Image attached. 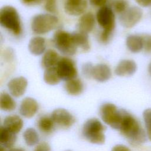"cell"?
Instances as JSON below:
<instances>
[{"mask_svg":"<svg viewBox=\"0 0 151 151\" xmlns=\"http://www.w3.org/2000/svg\"><path fill=\"white\" fill-rule=\"evenodd\" d=\"M54 123L63 128L71 127L76 121L74 116L64 109L59 108L54 110L51 116Z\"/></svg>","mask_w":151,"mask_h":151,"instance_id":"cell-10","label":"cell"},{"mask_svg":"<svg viewBox=\"0 0 151 151\" xmlns=\"http://www.w3.org/2000/svg\"><path fill=\"white\" fill-rule=\"evenodd\" d=\"M143 120L146 129L151 127V109H147L143 111Z\"/></svg>","mask_w":151,"mask_h":151,"instance_id":"cell-30","label":"cell"},{"mask_svg":"<svg viewBox=\"0 0 151 151\" xmlns=\"http://www.w3.org/2000/svg\"><path fill=\"white\" fill-rule=\"evenodd\" d=\"M22 2L27 5H33L40 3L42 0H21Z\"/></svg>","mask_w":151,"mask_h":151,"instance_id":"cell-37","label":"cell"},{"mask_svg":"<svg viewBox=\"0 0 151 151\" xmlns=\"http://www.w3.org/2000/svg\"><path fill=\"white\" fill-rule=\"evenodd\" d=\"M46 48L45 40L40 36L32 37L28 44V49L34 55H40L44 52Z\"/></svg>","mask_w":151,"mask_h":151,"instance_id":"cell-18","label":"cell"},{"mask_svg":"<svg viewBox=\"0 0 151 151\" xmlns=\"http://www.w3.org/2000/svg\"><path fill=\"white\" fill-rule=\"evenodd\" d=\"M54 122L51 117L47 115L41 116L37 120V126L38 129L44 134H49L54 129Z\"/></svg>","mask_w":151,"mask_h":151,"instance_id":"cell-22","label":"cell"},{"mask_svg":"<svg viewBox=\"0 0 151 151\" xmlns=\"http://www.w3.org/2000/svg\"><path fill=\"white\" fill-rule=\"evenodd\" d=\"M142 16V9L138 6H133L129 7L125 11L120 14L119 21L123 27L130 28L138 23Z\"/></svg>","mask_w":151,"mask_h":151,"instance_id":"cell-9","label":"cell"},{"mask_svg":"<svg viewBox=\"0 0 151 151\" xmlns=\"http://www.w3.org/2000/svg\"><path fill=\"white\" fill-rule=\"evenodd\" d=\"M143 39V49L147 52H151V35L142 36Z\"/></svg>","mask_w":151,"mask_h":151,"instance_id":"cell-32","label":"cell"},{"mask_svg":"<svg viewBox=\"0 0 151 151\" xmlns=\"http://www.w3.org/2000/svg\"><path fill=\"white\" fill-rule=\"evenodd\" d=\"M0 24L15 35H19L21 24L16 9L12 6H5L0 10Z\"/></svg>","mask_w":151,"mask_h":151,"instance_id":"cell-4","label":"cell"},{"mask_svg":"<svg viewBox=\"0 0 151 151\" xmlns=\"http://www.w3.org/2000/svg\"><path fill=\"white\" fill-rule=\"evenodd\" d=\"M64 88L68 94L78 96L83 92L84 86L80 79L75 78L67 81L64 84Z\"/></svg>","mask_w":151,"mask_h":151,"instance_id":"cell-23","label":"cell"},{"mask_svg":"<svg viewBox=\"0 0 151 151\" xmlns=\"http://www.w3.org/2000/svg\"><path fill=\"white\" fill-rule=\"evenodd\" d=\"M56 68L61 80L67 81L77 77V70L75 63L69 58H60Z\"/></svg>","mask_w":151,"mask_h":151,"instance_id":"cell-8","label":"cell"},{"mask_svg":"<svg viewBox=\"0 0 151 151\" xmlns=\"http://www.w3.org/2000/svg\"><path fill=\"white\" fill-rule=\"evenodd\" d=\"M96 18L98 24L103 29L100 40L106 42L109 39L115 26V17L112 8L106 5L101 7L97 12Z\"/></svg>","mask_w":151,"mask_h":151,"instance_id":"cell-3","label":"cell"},{"mask_svg":"<svg viewBox=\"0 0 151 151\" xmlns=\"http://www.w3.org/2000/svg\"><path fill=\"white\" fill-rule=\"evenodd\" d=\"M34 151H51V147L48 143L42 142L38 144Z\"/></svg>","mask_w":151,"mask_h":151,"instance_id":"cell-33","label":"cell"},{"mask_svg":"<svg viewBox=\"0 0 151 151\" xmlns=\"http://www.w3.org/2000/svg\"><path fill=\"white\" fill-rule=\"evenodd\" d=\"M90 3L96 6H99V7H102L104 6L106 3L107 2V0H88Z\"/></svg>","mask_w":151,"mask_h":151,"instance_id":"cell-34","label":"cell"},{"mask_svg":"<svg viewBox=\"0 0 151 151\" xmlns=\"http://www.w3.org/2000/svg\"><path fill=\"white\" fill-rule=\"evenodd\" d=\"M60 57L58 53L53 50H48L44 54L41 60V65L45 69L56 67Z\"/></svg>","mask_w":151,"mask_h":151,"instance_id":"cell-19","label":"cell"},{"mask_svg":"<svg viewBox=\"0 0 151 151\" xmlns=\"http://www.w3.org/2000/svg\"><path fill=\"white\" fill-rule=\"evenodd\" d=\"M28 86L27 80L24 77H18L11 79L8 83V88L11 94L15 97L22 96Z\"/></svg>","mask_w":151,"mask_h":151,"instance_id":"cell-11","label":"cell"},{"mask_svg":"<svg viewBox=\"0 0 151 151\" xmlns=\"http://www.w3.org/2000/svg\"><path fill=\"white\" fill-rule=\"evenodd\" d=\"M93 65L90 63H86L83 65L82 72L84 76L87 77H92V73L93 69Z\"/></svg>","mask_w":151,"mask_h":151,"instance_id":"cell-31","label":"cell"},{"mask_svg":"<svg viewBox=\"0 0 151 151\" xmlns=\"http://www.w3.org/2000/svg\"><path fill=\"white\" fill-rule=\"evenodd\" d=\"M148 71H149L150 75L151 76V61H150V63L149 65V67H148Z\"/></svg>","mask_w":151,"mask_h":151,"instance_id":"cell-40","label":"cell"},{"mask_svg":"<svg viewBox=\"0 0 151 151\" xmlns=\"http://www.w3.org/2000/svg\"><path fill=\"white\" fill-rule=\"evenodd\" d=\"M45 9L51 13H54L56 11V0H44Z\"/></svg>","mask_w":151,"mask_h":151,"instance_id":"cell-29","label":"cell"},{"mask_svg":"<svg viewBox=\"0 0 151 151\" xmlns=\"http://www.w3.org/2000/svg\"><path fill=\"white\" fill-rule=\"evenodd\" d=\"M106 127L97 119L87 120L83 127V135L90 143L101 145L105 142Z\"/></svg>","mask_w":151,"mask_h":151,"instance_id":"cell-2","label":"cell"},{"mask_svg":"<svg viewBox=\"0 0 151 151\" xmlns=\"http://www.w3.org/2000/svg\"><path fill=\"white\" fill-rule=\"evenodd\" d=\"M23 137L26 144L29 146L35 145L39 141L38 134L34 128L29 127L24 132Z\"/></svg>","mask_w":151,"mask_h":151,"instance_id":"cell-27","label":"cell"},{"mask_svg":"<svg viewBox=\"0 0 151 151\" xmlns=\"http://www.w3.org/2000/svg\"><path fill=\"white\" fill-rule=\"evenodd\" d=\"M100 116L102 120L113 129H119L122 119L123 109L118 110L113 103H105L99 109Z\"/></svg>","mask_w":151,"mask_h":151,"instance_id":"cell-6","label":"cell"},{"mask_svg":"<svg viewBox=\"0 0 151 151\" xmlns=\"http://www.w3.org/2000/svg\"><path fill=\"white\" fill-rule=\"evenodd\" d=\"M23 124V121L19 116L10 115L6 116L4 120L3 126L11 132L17 134L22 129Z\"/></svg>","mask_w":151,"mask_h":151,"instance_id":"cell-16","label":"cell"},{"mask_svg":"<svg viewBox=\"0 0 151 151\" xmlns=\"http://www.w3.org/2000/svg\"><path fill=\"white\" fill-rule=\"evenodd\" d=\"M87 7L86 0H65L64 9L67 14L73 16H78L83 14Z\"/></svg>","mask_w":151,"mask_h":151,"instance_id":"cell-12","label":"cell"},{"mask_svg":"<svg viewBox=\"0 0 151 151\" xmlns=\"http://www.w3.org/2000/svg\"><path fill=\"white\" fill-rule=\"evenodd\" d=\"M58 19L50 14H40L34 16L31 21V29L37 34H44L55 29Z\"/></svg>","mask_w":151,"mask_h":151,"instance_id":"cell-5","label":"cell"},{"mask_svg":"<svg viewBox=\"0 0 151 151\" xmlns=\"http://www.w3.org/2000/svg\"><path fill=\"white\" fill-rule=\"evenodd\" d=\"M8 151H25V150L21 148H11Z\"/></svg>","mask_w":151,"mask_h":151,"instance_id":"cell-39","label":"cell"},{"mask_svg":"<svg viewBox=\"0 0 151 151\" xmlns=\"http://www.w3.org/2000/svg\"><path fill=\"white\" fill-rule=\"evenodd\" d=\"M110 4L113 9L120 14L129 8V4L127 0H111Z\"/></svg>","mask_w":151,"mask_h":151,"instance_id":"cell-28","label":"cell"},{"mask_svg":"<svg viewBox=\"0 0 151 151\" xmlns=\"http://www.w3.org/2000/svg\"><path fill=\"white\" fill-rule=\"evenodd\" d=\"M137 70L136 63L132 60H123L116 66L114 72L117 76L125 77L133 75Z\"/></svg>","mask_w":151,"mask_h":151,"instance_id":"cell-14","label":"cell"},{"mask_svg":"<svg viewBox=\"0 0 151 151\" xmlns=\"http://www.w3.org/2000/svg\"><path fill=\"white\" fill-rule=\"evenodd\" d=\"M146 130H147V134L148 137H149V140L151 141V127L147 129Z\"/></svg>","mask_w":151,"mask_h":151,"instance_id":"cell-38","label":"cell"},{"mask_svg":"<svg viewBox=\"0 0 151 151\" xmlns=\"http://www.w3.org/2000/svg\"><path fill=\"white\" fill-rule=\"evenodd\" d=\"M0 150L1 151H6L5 150V148L4 147H3V146H1V150Z\"/></svg>","mask_w":151,"mask_h":151,"instance_id":"cell-41","label":"cell"},{"mask_svg":"<svg viewBox=\"0 0 151 151\" xmlns=\"http://www.w3.org/2000/svg\"><path fill=\"white\" fill-rule=\"evenodd\" d=\"M16 102L8 93L2 92L0 94V108L1 110L10 111L15 110Z\"/></svg>","mask_w":151,"mask_h":151,"instance_id":"cell-25","label":"cell"},{"mask_svg":"<svg viewBox=\"0 0 151 151\" xmlns=\"http://www.w3.org/2000/svg\"><path fill=\"white\" fill-rule=\"evenodd\" d=\"M111 151H131L130 149L125 145H117L114 146Z\"/></svg>","mask_w":151,"mask_h":151,"instance_id":"cell-35","label":"cell"},{"mask_svg":"<svg viewBox=\"0 0 151 151\" xmlns=\"http://www.w3.org/2000/svg\"><path fill=\"white\" fill-rule=\"evenodd\" d=\"M119 130L132 145H139L146 140V133L137 120L123 109L122 119Z\"/></svg>","mask_w":151,"mask_h":151,"instance_id":"cell-1","label":"cell"},{"mask_svg":"<svg viewBox=\"0 0 151 151\" xmlns=\"http://www.w3.org/2000/svg\"><path fill=\"white\" fill-rule=\"evenodd\" d=\"M73 38L77 47L81 48L84 51H87L90 50V42L87 34L78 31L72 34Z\"/></svg>","mask_w":151,"mask_h":151,"instance_id":"cell-24","label":"cell"},{"mask_svg":"<svg viewBox=\"0 0 151 151\" xmlns=\"http://www.w3.org/2000/svg\"><path fill=\"white\" fill-rule=\"evenodd\" d=\"M38 107V104L34 99L25 97L21 103L19 113L24 117L31 118L36 114Z\"/></svg>","mask_w":151,"mask_h":151,"instance_id":"cell-13","label":"cell"},{"mask_svg":"<svg viewBox=\"0 0 151 151\" xmlns=\"http://www.w3.org/2000/svg\"><path fill=\"white\" fill-rule=\"evenodd\" d=\"M53 41L55 47L64 54L73 55L77 47L74 44L72 34L64 31L57 30L54 34Z\"/></svg>","mask_w":151,"mask_h":151,"instance_id":"cell-7","label":"cell"},{"mask_svg":"<svg viewBox=\"0 0 151 151\" xmlns=\"http://www.w3.org/2000/svg\"><path fill=\"white\" fill-rule=\"evenodd\" d=\"M140 6L147 7L151 5V0H134Z\"/></svg>","mask_w":151,"mask_h":151,"instance_id":"cell-36","label":"cell"},{"mask_svg":"<svg viewBox=\"0 0 151 151\" xmlns=\"http://www.w3.org/2000/svg\"><path fill=\"white\" fill-rule=\"evenodd\" d=\"M44 80L49 85H56L59 83L61 78L58 74L56 67L45 69Z\"/></svg>","mask_w":151,"mask_h":151,"instance_id":"cell-26","label":"cell"},{"mask_svg":"<svg viewBox=\"0 0 151 151\" xmlns=\"http://www.w3.org/2000/svg\"><path fill=\"white\" fill-rule=\"evenodd\" d=\"M111 76L110 67L105 64H99L93 67L92 77L97 81L104 82Z\"/></svg>","mask_w":151,"mask_h":151,"instance_id":"cell-15","label":"cell"},{"mask_svg":"<svg viewBox=\"0 0 151 151\" xmlns=\"http://www.w3.org/2000/svg\"><path fill=\"white\" fill-rule=\"evenodd\" d=\"M67 151H70V150H67Z\"/></svg>","mask_w":151,"mask_h":151,"instance_id":"cell-42","label":"cell"},{"mask_svg":"<svg viewBox=\"0 0 151 151\" xmlns=\"http://www.w3.org/2000/svg\"><path fill=\"white\" fill-rule=\"evenodd\" d=\"M126 46L129 50L133 53H137L143 49V39L142 36L130 35L126 38Z\"/></svg>","mask_w":151,"mask_h":151,"instance_id":"cell-20","label":"cell"},{"mask_svg":"<svg viewBox=\"0 0 151 151\" xmlns=\"http://www.w3.org/2000/svg\"><path fill=\"white\" fill-rule=\"evenodd\" d=\"M16 134L11 132L3 126L0 128V143L5 148L11 147L15 143Z\"/></svg>","mask_w":151,"mask_h":151,"instance_id":"cell-21","label":"cell"},{"mask_svg":"<svg viewBox=\"0 0 151 151\" xmlns=\"http://www.w3.org/2000/svg\"><path fill=\"white\" fill-rule=\"evenodd\" d=\"M95 25V17L93 13L87 12L81 17L78 21L79 31L86 34L91 32Z\"/></svg>","mask_w":151,"mask_h":151,"instance_id":"cell-17","label":"cell"}]
</instances>
